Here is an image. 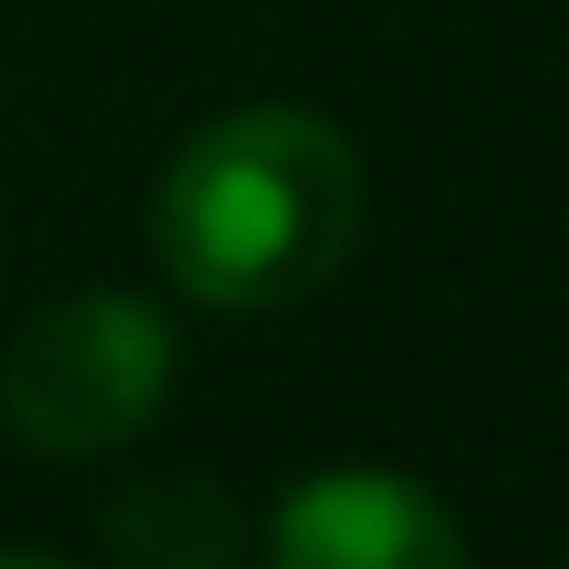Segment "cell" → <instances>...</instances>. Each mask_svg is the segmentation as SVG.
<instances>
[{
	"instance_id": "1",
	"label": "cell",
	"mask_w": 569,
	"mask_h": 569,
	"mask_svg": "<svg viewBox=\"0 0 569 569\" xmlns=\"http://www.w3.org/2000/svg\"><path fill=\"white\" fill-rule=\"evenodd\" d=\"M361 238V152L305 104H238L171 152L152 257L209 313H284Z\"/></svg>"
},
{
	"instance_id": "2",
	"label": "cell",
	"mask_w": 569,
	"mask_h": 569,
	"mask_svg": "<svg viewBox=\"0 0 569 569\" xmlns=\"http://www.w3.org/2000/svg\"><path fill=\"white\" fill-rule=\"evenodd\" d=\"M171 389V323L123 284H86L29 313L0 361V418L39 456H104L152 427Z\"/></svg>"
},
{
	"instance_id": "3",
	"label": "cell",
	"mask_w": 569,
	"mask_h": 569,
	"mask_svg": "<svg viewBox=\"0 0 569 569\" xmlns=\"http://www.w3.org/2000/svg\"><path fill=\"white\" fill-rule=\"evenodd\" d=\"M276 569H475V560L427 485L332 466L276 503Z\"/></svg>"
},
{
	"instance_id": "4",
	"label": "cell",
	"mask_w": 569,
	"mask_h": 569,
	"mask_svg": "<svg viewBox=\"0 0 569 569\" xmlns=\"http://www.w3.org/2000/svg\"><path fill=\"white\" fill-rule=\"evenodd\" d=\"M0 569H77V560H48V550H0Z\"/></svg>"
}]
</instances>
